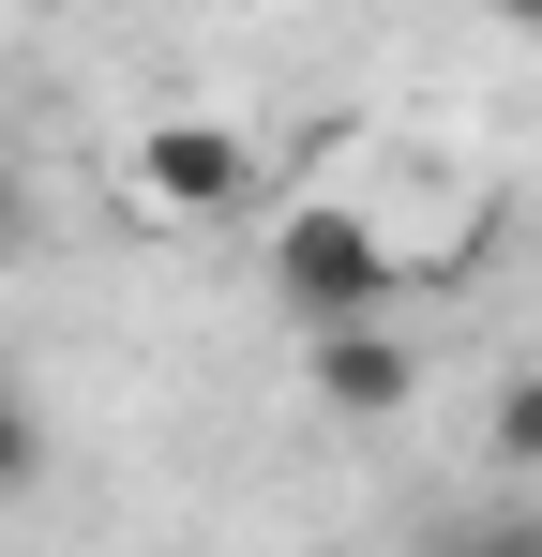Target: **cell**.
Segmentation results:
<instances>
[{"label": "cell", "mask_w": 542, "mask_h": 557, "mask_svg": "<svg viewBox=\"0 0 542 557\" xmlns=\"http://www.w3.org/2000/svg\"><path fill=\"white\" fill-rule=\"evenodd\" d=\"M257 286H271L286 332L392 317V301H407V242H392L361 196H286V211H257Z\"/></svg>", "instance_id": "6da1fadb"}, {"label": "cell", "mask_w": 542, "mask_h": 557, "mask_svg": "<svg viewBox=\"0 0 542 557\" xmlns=\"http://www.w3.org/2000/svg\"><path fill=\"white\" fill-rule=\"evenodd\" d=\"M121 182H136V211H167V226H257L271 211V166H257L242 121H151L121 151Z\"/></svg>", "instance_id": "7a4b0ae2"}, {"label": "cell", "mask_w": 542, "mask_h": 557, "mask_svg": "<svg viewBox=\"0 0 542 557\" xmlns=\"http://www.w3.org/2000/svg\"><path fill=\"white\" fill-rule=\"evenodd\" d=\"M301 376H317L332 422H407V407H422V347H407L392 317H332V332H301Z\"/></svg>", "instance_id": "3957f363"}, {"label": "cell", "mask_w": 542, "mask_h": 557, "mask_svg": "<svg viewBox=\"0 0 542 557\" xmlns=\"http://www.w3.org/2000/svg\"><path fill=\"white\" fill-rule=\"evenodd\" d=\"M482 437H497V467H542V362H528V376H497Z\"/></svg>", "instance_id": "277c9868"}, {"label": "cell", "mask_w": 542, "mask_h": 557, "mask_svg": "<svg viewBox=\"0 0 542 557\" xmlns=\"http://www.w3.org/2000/svg\"><path fill=\"white\" fill-rule=\"evenodd\" d=\"M30 482H46V407L0 376V497H30Z\"/></svg>", "instance_id": "5b68a950"}, {"label": "cell", "mask_w": 542, "mask_h": 557, "mask_svg": "<svg viewBox=\"0 0 542 557\" xmlns=\"http://www.w3.org/2000/svg\"><path fill=\"white\" fill-rule=\"evenodd\" d=\"M0 257H30V166L0 151Z\"/></svg>", "instance_id": "8992f818"}, {"label": "cell", "mask_w": 542, "mask_h": 557, "mask_svg": "<svg viewBox=\"0 0 542 557\" xmlns=\"http://www.w3.org/2000/svg\"><path fill=\"white\" fill-rule=\"evenodd\" d=\"M482 15H513V30H528V46H542V0H482Z\"/></svg>", "instance_id": "52a82bcc"}]
</instances>
